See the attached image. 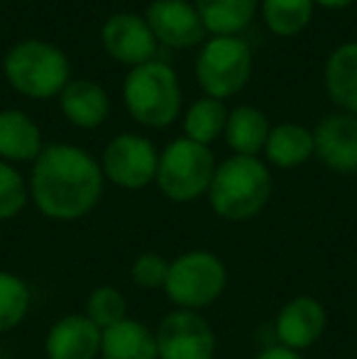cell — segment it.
<instances>
[{
	"label": "cell",
	"instance_id": "cell-17",
	"mask_svg": "<svg viewBox=\"0 0 357 359\" xmlns=\"http://www.w3.org/2000/svg\"><path fill=\"white\" fill-rule=\"evenodd\" d=\"M100 359H159L157 337L147 325L125 318L118 325L103 330Z\"/></svg>",
	"mask_w": 357,
	"mask_h": 359
},
{
	"label": "cell",
	"instance_id": "cell-2",
	"mask_svg": "<svg viewBox=\"0 0 357 359\" xmlns=\"http://www.w3.org/2000/svg\"><path fill=\"white\" fill-rule=\"evenodd\" d=\"M213 213L228 222L252 220L264 210L271 196V174L257 156L233 154L215 166L208 189Z\"/></svg>",
	"mask_w": 357,
	"mask_h": 359
},
{
	"label": "cell",
	"instance_id": "cell-10",
	"mask_svg": "<svg viewBox=\"0 0 357 359\" xmlns=\"http://www.w3.org/2000/svg\"><path fill=\"white\" fill-rule=\"evenodd\" d=\"M100 42L115 62L128 64L133 69L154 62V54H157V39L147 20L135 13L110 15L100 29Z\"/></svg>",
	"mask_w": 357,
	"mask_h": 359
},
{
	"label": "cell",
	"instance_id": "cell-22",
	"mask_svg": "<svg viewBox=\"0 0 357 359\" xmlns=\"http://www.w3.org/2000/svg\"><path fill=\"white\" fill-rule=\"evenodd\" d=\"M225 123H228V110H225L223 100L206 95V98L196 100L189 113L184 115L186 140L208 147L225 133Z\"/></svg>",
	"mask_w": 357,
	"mask_h": 359
},
{
	"label": "cell",
	"instance_id": "cell-18",
	"mask_svg": "<svg viewBox=\"0 0 357 359\" xmlns=\"http://www.w3.org/2000/svg\"><path fill=\"white\" fill-rule=\"evenodd\" d=\"M325 90L330 100L357 118V42L333 49L325 62Z\"/></svg>",
	"mask_w": 357,
	"mask_h": 359
},
{
	"label": "cell",
	"instance_id": "cell-19",
	"mask_svg": "<svg viewBox=\"0 0 357 359\" xmlns=\"http://www.w3.org/2000/svg\"><path fill=\"white\" fill-rule=\"evenodd\" d=\"M269 130V120L264 118L262 110L252 108V105H238L228 113L223 137L235 154L257 156L260 151H264Z\"/></svg>",
	"mask_w": 357,
	"mask_h": 359
},
{
	"label": "cell",
	"instance_id": "cell-6",
	"mask_svg": "<svg viewBox=\"0 0 357 359\" xmlns=\"http://www.w3.org/2000/svg\"><path fill=\"white\" fill-rule=\"evenodd\" d=\"M215 156L206 144L181 137L167 144L159 154L157 186L174 203H191L198 196L208 194L215 174Z\"/></svg>",
	"mask_w": 357,
	"mask_h": 359
},
{
	"label": "cell",
	"instance_id": "cell-5",
	"mask_svg": "<svg viewBox=\"0 0 357 359\" xmlns=\"http://www.w3.org/2000/svg\"><path fill=\"white\" fill-rule=\"evenodd\" d=\"M228 269L223 259L208 250H191L169 262L164 293L179 311H203L223 296Z\"/></svg>",
	"mask_w": 357,
	"mask_h": 359
},
{
	"label": "cell",
	"instance_id": "cell-25",
	"mask_svg": "<svg viewBox=\"0 0 357 359\" xmlns=\"http://www.w3.org/2000/svg\"><path fill=\"white\" fill-rule=\"evenodd\" d=\"M83 316L98 327L100 332L118 325L128 318V303L120 288L115 286H95L86 298V313Z\"/></svg>",
	"mask_w": 357,
	"mask_h": 359
},
{
	"label": "cell",
	"instance_id": "cell-27",
	"mask_svg": "<svg viewBox=\"0 0 357 359\" xmlns=\"http://www.w3.org/2000/svg\"><path fill=\"white\" fill-rule=\"evenodd\" d=\"M169 274V262L157 252H142L130 266V279L140 288H164Z\"/></svg>",
	"mask_w": 357,
	"mask_h": 359
},
{
	"label": "cell",
	"instance_id": "cell-16",
	"mask_svg": "<svg viewBox=\"0 0 357 359\" xmlns=\"http://www.w3.org/2000/svg\"><path fill=\"white\" fill-rule=\"evenodd\" d=\"M42 130L22 110H0V159L34 161L42 154Z\"/></svg>",
	"mask_w": 357,
	"mask_h": 359
},
{
	"label": "cell",
	"instance_id": "cell-3",
	"mask_svg": "<svg viewBox=\"0 0 357 359\" xmlns=\"http://www.w3.org/2000/svg\"><path fill=\"white\" fill-rule=\"evenodd\" d=\"M3 72L18 93L32 100H49L69 83V59L59 47L42 39H22L5 54Z\"/></svg>",
	"mask_w": 357,
	"mask_h": 359
},
{
	"label": "cell",
	"instance_id": "cell-11",
	"mask_svg": "<svg viewBox=\"0 0 357 359\" xmlns=\"http://www.w3.org/2000/svg\"><path fill=\"white\" fill-rule=\"evenodd\" d=\"M154 39L174 49H191L206 39V27L194 3L154 0L144 13Z\"/></svg>",
	"mask_w": 357,
	"mask_h": 359
},
{
	"label": "cell",
	"instance_id": "cell-26",
	"mask_svg": "<svg viewBox=\"0 0 357 359\" xmlns=\"http://www.w3.org/2000/svg\"><path fill=\"white\" fill-rule=\"evenodd\" d=\"M29 189L22 174L8 161H0V220H13L27 205Z\"/></svg>",
	"mask_w": 357,
	"mask_h": 359
},
{
	"label": "cell",
	"instance_id": "cell-15",
	"mask_svg": "<svg viewBox=\"0 0 357 359\" xmlns=\"http://www.w3.org/2000/svg\"><path fill=\"white\" fill-rule=\"evenodd\" d=\"M59 108L64 118L81 130H93L105 123L110 113V98L103 86L88 79L69 81L67 88L59 93Z\"/></svg>",
	"mask_w": 357,
	"mask_h": 359
},
{
	"label": "cell",
	"instance_id": "cell-24",
	"mask_svg": "<svg viewBox=\"0 0 357 359\" xmlns=\"http://www.w3.org/2000/svg\"><path fill=\"white\" fill-rule=\"evenodd\" d=\"M29 286L13 271H0V335L10 332L29 313Z\"/></svg>",
	"mask_w": 357,
	"mask_h": 359
},
{
	"label": "cell",
	"instance_id": "cell-28",
	"mask_svg": "<svg viewBox=\"0 0 357 359\" xmlns=\"http://www.w3.org/2000/svg\"><path fill=\"white\" fill-rule=\"evenodd\" d=\"M255 359H304V357H301V352H294L284 345H271V347H264Z\"/></svg>",
	"mask_w": 357,
	"mask_h": 359
},
{
	"label": "cell",
	"instance_id": "cell-4",
	"mask_svg": "<svg viewBox=\"0 0 357 359\" xmlns=\"http://www.w3.org/2000/svg\"><path fill=\"white\" fill-rule=\"evenodd\" d=\"M123 100L130 118L144 128H169L181 113V86L164 62H147L125 76Z\"/></svg>",
	"mask_w": 357,
	"mask_h": 359
},
{
	"label": "cell",
	"instance_id": "cell-8",
	"mask_svg": "<svg viewBox=\"0 0 357 359\" xmlns=\"http://www.w3.org/2000/svg\"><path fill=\"white\" fill-rule=\"evenodd\" d=\"M159 154L142 135H118L103 151L100 169L108 181L128 191H140L157 179Z\"/></svg>",
	"mask_w": 357,
	"mask_h": 359
},
{
	"label": "cell",
	"instance_id": "cell-9",
	"mask_svg": "<svg viewBox=\"0 0 357 359\" xmlns=\"http://www.w3.org/2000/svg\"><path fill=\"white\" fill-rule=\"evenodd\" d=\"M154 337L159 359H213L218 350L213 327L196 311L174 308L162 318Z\"/></svg>",
	"mask_w": 357,
	"mask_h": 359
},
{
	"label": "cell",
	"instance_id": "cell-1",
	"mask_svg": "<svg viewBox=\"0 0 357 359\" xmlns=\"http://www.w3.org/2000/svg\"><path fill=\"white\" fill-rule=\"evenodd\" d=\"M103 169L76 144H47L34 159L29 196L49 220L74 222L86 217L103 196Z\"/></svg>",
	"mask_w": 357,
	"mask_h": 359
},
{
	"label": "cell",
	"instance_id": "cell-13",
	"mask_svg": "<svg viewBox=\"0 0 357 359\" xmlns=\"http://www.w3.org/2000/svg\"><path fill=\"white\" fill-rule=\"evenodd\" d=\"M314 154L338 174L357 171V118L348 113L321 120L314 133Z\"/></svg>",
	"mask_w": 357,
	"mask_h": 359
},
{
	"label": "cell",
	"instance_id": "cell-20",
	"mask_svg": "<svg viewBox=\"0 0 357 359\" xmlns=\"http://www.w3.org/2000/svg\"><path fill=\"white\" fill-rule=\"evenodd\" d=\"M314 133L304 125L296 123H281L269 130L264 154L267 161L276 169H294L301 166L314 156Z\"/></svg>",
	"mask_w": 357,
	"mask_h": 359
},
{
	"label": "cell",
	"instance_id": "cell-23",
	"mask_svg": "<svg viewBox=\"0 0 357 359\" xmlns=\"http://www.w3.org/2000/svg\"><path fill=\"white\" fill-rule=\"evenodd\" d=\"M314 0H262V18L276 37H296L314 18Z\"/></svg>",
	"mask_w": 357,
	"mask_h": 359
},
{
	"label": "cell",
	"instance_id": "cell-29",
	"mask_svg": "<svg viewBox=\"0 0 357 359\" xmlns=\"http://www.w3.org/2000/svg\"><path fill=\"white\" fill-rule=\"evenodd\" d=\"M314 3L328 10H343V8H348V5H353L355 0H314Z\"/></svg>",
	"mask_w": 357,
	"mask_h": 359
},
{
	"label": "cell",
	"instance_id": "cell-14",
	"mask_svg": "<svg viewBox=\"0 0 357 359\" xmlns=\"http://www.w3.org/2000/svg\"><path fill=\"white\" fill-rule=\"evenodd\" d=\"M103 332L86 316H64L49 327L44 340L47 359H98Z\"/></svg>",
	"mask_w": 357,
	"mask_h": 359
},
{
	"label": "cell",
	"instance_id": "cell-7",
	"mask_svg": "<svg viewBox=\"0 0 357 359\" xmlns=\"http://www.w3.org/2000/svg\"><path fill=\"white\" fill-rule=\"evenodd\" d=\"M252 74V52L240 37H213L196 57V81L208 98L223 100L245 88Z\"/></svg>",
	"mask_w": 357,
	"mask_h": 359
},
{
	"label": "cell",
	"instance_id": "cell-12",
	"mask_svg": "<svg viewBox=\"0 0 357 359\" xmlns=\"http://www.w3.org/2000/svg\"><path fill=\"white\" fill-rule=\"evenodd\" d=\"M325 325H328V313L323 303L314 296H296L281 306L274 330L279 345L294 352H304L323 337Z\"/></svg>",
	"mask_w": 357,
	"mask_h": 359
},
{
	"label": "cell",
	"instance_id": "cell-21",
	"mask_svg": "<svg viewBox=\"0 0 357 359\" xmlns=\"http://www.w3.org/2000/svg\"><path fill=\"white\" fill-rule=\"evenodd\" d=\"M194 5L213 37H238L257 15V0H194Z\"/></svg>",
	"mask_w": 357,
	"mask_h": 359
}]
</instances>
